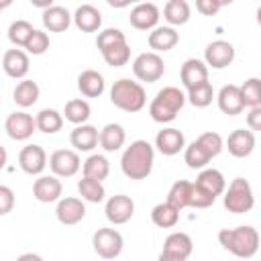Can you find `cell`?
Returning <instances> with one entry per match:
<instances>
[{
	"mask_svg": "<svg viewBox=\"0 0 261 261\" xmlns=\"http://www.w3.org/2000/svg\"><path fill=\"white\" fill-rule=\"evenodd\" d=\"M155 147L161 155H167V157H173L177 155L179 151L186 149V137L181 130L169 126V128H163L157 133L155 137Z\"/></svg>",
	"mask_w": 261,
	"mask_h": 261,
	"instance_id": "obj_20",
	"label": "cell"
},
{
	"mask_svg": "<svg viewBox=\"0 0 261 261\" xmlns=\"http://www.w3.org/2000/svg\"><path fill=\"white\" fill-rule=\"evenodd\" d=\"M16 261H43V257L37 253H22L16 257Z\"/></svg>",
	"mask_w": 261,
	"mask_h": 261,
	"instance_id": "obj_48",
	"label": "cell"
},
{
	"mask_svg": "<svg viewBox=\"0 0 261 261\" xmlns=\"http://www.w3.org/2000/svg\"><path fill=\"white\" fill-rule=\"evenodd\" d=\"M69 143H71V147L75 151H84L86 153V151H92L100 143V133L92 124H80V126H75L71 130Z\"/></svg>",
	"mask_w": 261,
	"mask_h": 261,
	"instance_id": "obj_27",
	"label": "cell"
},
{
	"mask_svg": "<svg viewBox=\"0 0 261 261\" xmlns=\"http://www.w3.org/2000/svg\"><path fill=\"white\" fill-rule=\"evenodd\" d=\"M194 186H196L198 190H202L204 194L212 196L214 200H216L220 194H224V190H226V181H224V175H222L218 169H212V167H206V169H202V171L198 173V177H196Z\"/></svg>",
	"mask_w": 261,
	"mask_h": 261,
	"instance_id": "obj_23",
	"label": "cell"
},
{
	"mask_svg": "<svg viewBox=\"0 0 261 261\" xmlns=\"http://www.w3.org/2000/svg\"><path fill=\"white\" fill-rule=\"evenodd\" d=\"M179 80L186 90H192L204 82H208V65L202 59H186L179 69Z\"/></svg>",
	"mask_w": 261,
	"mask_h": 261,
	"instance_id": "obj_21",
	"label": "cell"
},
{
	"mask_svg": "<svg viewBox=\"0 0 261 261\" xmlns=\"http://www.w3.org/2000/svg\"><path fill=\"white\" fill-rule=\"evenodd\" d=\"M35 120H37V130H41L45 135H55L63 126V114L55 108H43L35 116Z\"/></svg>",
	"mask_w": 261,
	"mask_h": 261,
	"instance_id": "obj_36",
	"label": "cell"
},
{
	"mask_svg": "<svg viewBox=\"0 0 261 261\" xmlns=\"http://www.w3.org/2000/svg\"><path fill=\"white\" fill-rule=\"evenodd\" d=\"M198 141L206 147V151H208L212 157L220 155V153H222V149H224V141H222V137H220L218 133H214V130L202 133V135L198 137Z\"/></svg>",
	"mask_w": 261,
	"mask_h": 261,
	"instance_id": "obj_42",
	"label": "cell"
},
{
	"mask_svg": "<svg viewBox=\"0 0 261 261\" xmlns=\"http://www.w3.org/2000/svg\"><path fill=\"white\" fill-rule=\"evenodd\" d=\"M216 200L212 198V196H208V194H204L202 190H198L196 186H194V192H192V202H190V206L192 208H208V206H212Z\"/></svg>",
	"mask_w": 261,
	"mask_h": 261,
	"instance_id": "obj_45",
	"label": "cell"
},
{
	"mask_svg": "<svg viewBox=\"0 0 261 261\" xmlns=\"http://www.w3.org/2000/svg\"><path fill=\"white\" fill-rule=\"evenodd\" d=\"M31 55H43L47 49H49V35L45 33V31H35L33 33V37L29 39V43H27V47H24Z\"/></svg>",
	"mask_w": 261,
	"mask_h": 261,
	"instance_id": "obj_43",
	"label": "cell"
},
{
	"mask_svg": "<svg viewBox=\"0 0 261 261\" xmlns=\"http://www.w3.org/2000/svg\"><path fill=\"white\" fill-rule=\"evenodd\" d=\"M126 141V133L118 122H108L102 130H100V147L108 153L118 151Z\"/></svg>",
	"mask_w": 261,
	"mask_h": 261,
	"instance_id": "obj_29",
	"label": "cell"
},
{
	"mask_svg": "<svg viewBox=\"0 0 261 261\" xmlns=\"http://www.w3.org/2000/svg\"><path fill=\"white\" fill-rule=\"evenodd\" d=\"M104 88H106L104 75L100 71H96V69H84L77 75V90L86 98H98V96H102Z\"/></svg>",
	"mask_w": 261,
	"mask_h": 261,
	"instance_id": "obj_28",
	"label": "cell"
},
{
	"mask_svg": "<svg viewBox=\"0 0 261 261\" xmlns=\"http://www.w3.org/2000/svg\"><path fill=\"white\" fill-rule=\"evenodd\" d=\"M192 251H194L192 237H190L188 232L177 230V232L167 234L161 253L167 255V257H173V259H177V261H188V257L192 255Z\"/></svg>",
	"mask_w": 261,
	"mask_h": 261,
	"instance_id": "obj_18",
	"label": "cell"
},
{
	"mask_svg": "<svg viewBox=\"0 0 261 261\" xmlns=\"http://www.w3.org/2000/svg\"><path fill=\"white\" fill-rule=\"evenodd\" d=\"M186 100H188V96H186L179 88H175V86H165V88H161V90L155 94V98L151 100V104H149V116H151L155 122H161V124L171 122V120H175V116H177L179 110L184 108Z\"/></svg>",
	"mask_w": 261,
	"mask_h": 261,
	"instance_id": "obj_4",
	"label": "cell"
},
{
	"mask_svg": "<svg viewBox=\"0 0 261 261\" xmlns=\"http://www.w3.org/2000/svg\"><path fill=\"white\" fill-rule=\"evenodd\" d=\"M224 147L228 149V153H230L232 157L245 159V157H249V155L253 153V149H255V135H253V130H249V128H234V130L228 135Z\"/></svg>",
	"mask_w": 261,
	"mask_h": 261,
	"instance_id": "obj_17",
	"label": "cell"
},
{
	"mask_svg": "<svg viewBox=\"0 0 261 261\" xmlns=\"http://www.w3.org/2000/svg\"><path fill=\"white\" fill-rule=\"evenodd\" d=\"M110 102L124 112H139L147 104V92L139 82L120 77L110 88Z\"/></svg>",
	"mask_w": 261,
	"mask_h": 261,
	"instance_id": "obj_5",
	"label": "cell"
},
{
	"mask_svg": "<svg viewBox=\"0 0 261 261\" xmlns=\"http://www.w3.org/2000/svg\"><path fill=\"white\" fill-rule=\"evenodd\" d=\"M104 212H106L108 222H112V224H124L135 214V202L126 194H114V196H110L106 200Z\"/></svg>",
	"mask_w": 261,
	"mask_h": 261,
	"instance_id": "obj_11",
	"label": "cell"
},
{
	"mask_svg": "<svg viewBox=\"0 0 261 261\" xmlns=\"http://www.w3.org/2000/svg\"><path fill=\"white\" fill-rule=\"evenodd\" d=\"M77 192H80L82 200L92 202V204L102 202L104 196H106V190H104L102 181H96V179H90V177H82L77 181Z\"/></svg>",
	"mask_w": 261,
	"mask_h": 261,
	"instance_id": "obj_39",
	"label": "cell"
},
{
	"mask_svg": "<svg viewBox=\"0 0 261 261\" xmlns=\"http://www.w3.org/2000/svg\"><path fill=\"white\" fill-rule=\"evenodd\" d=\"M29 67H31V61H29V55L22 49H8V51H4V55H2V69H4V73L8 77L24 80V75L29 73Z\"/></svg>",
	"mask_w": 261,
	"mask_h": 261,
	"instance_id": "obj_19",
	"label": "cell"
},
{
	"mask_svg": "<svg viewBox=\"0 0 261 261\" xmlns=\"http://www.w3.org/2000/svg\"><path fill=\"white\" fill-rule=\"evenodd\" d=\"M218 243L222 245V249H226L228 253H232L239 259H251L261 245L259 232L257 228L243 224L237 228H222L218 232Z\"/></svg>",
	"mask_w": 261,
	"mask_h": 261,
	"instance_id": "obj_2",
	"label": "cell"
},
{
	"mask_svg": "<svg viewBox=\"0 0 261 261\" xmlns=\"http://www.w3.org/2000/svg\"><path fill=\"white\" fill-rule=\"evenodd\" d=\"M133 73H135L137 80L147 82V84H153V82L161 80L163 73H165L163 57L159 53H153V51H145V53L137 55L135 61H133Z\"/></svg>",
	"mask_w": 261,
	"mask_h": 261,
	"instance_id": "obj_7",
	"label": "cell"
},
{
	"mask_svg": "<svg viewBox=\"0 0 261 261\" xmlns=\"http://www.w3.org/2000/svg\"><path fill=\"white\" fill-rule=\"evenodd\" d=\"M128 22L137 31H153V29H157V22H159V8H157V4L141 2V4L133 6Z\"/></svg>",
	"mask_w": 261,
	"mask_h": 261,
	"instance_id": "obj_15",
	"label": "cell"
},
{
	"mask_svg": "<svg viewBox=\"0 0 261 261\" xmlns=\"http://www.w3.org/2000/svg\"><path fill=\"white\" fill-rule=\"evenodd\" d=\"M188 100H190V104L192 106H196V108H206V106H210L212 104V98H214V88H212V84L210 82H204V84H200V86H196V88H192V90H188Z\"/></svg>",
	"mask_w": 261,
	"mask_h": 261,
	"instance_id": "obj_41",
	"label": "cell"
},
{
	"mask_svg": "<svg viewBox=\"0 0 261 261\" xmlns=\"http://www.w3.org/2000/svg\"><path fill=\"white\" fill-rule=\"evenodd\" d=\"M216 102H218V108L220 112L228 114V116H237L243 112L245 104H243V96H241V86H234V84H226L220 88L218 96H216Z\"/></svg>",
	"mask_w": 261,
	"mask_h": 261,
	"instance_id": "obj_22",
	"label": "cell"
},
{
	"mask_svg": "<svg viewBox=\"0 0 261 261\" xmlns=\"http://www.w3.org/2000/svg\"><path fill=\"white\" fill-rule=\"evenodd\" d=\"M147 43L153 49V53H161V51L165 53V51H171L179 43V33L173 27H157L149 33Z\"/></svg>",
	"mask_w": 261,
	"mask_h": 261,
	"instance_id": "obj_25",
	"label": "cell"
},
{
	"mask_svg": "<svg viewBox=\"0 0 261 261\" xmlns=\"http://www.w3.org/2000/svg\"><path fill=\"white\" fill-rule=\"evenodd\" d=\"M92 247L102 259H116L122 253L124 241L116 228H98L92 237Z\"/></svg>",
	"mask_w": 261,
	"mask_h": 261,
	"instance_id": "obj_8",
	"label": "cell"
},
{
	"mask_svg": "<svg viewBox=\"0 0 261 261\" xmlns=\"http://www.w3.org/2000/svg\"><path fill=\"white\" fill-rule=\"evenodd\" d=\"M226 2L222 0H196V10L204 16H214Z\"/></svg>",
	"mask_w": 261,
	"mask_h": 261,
	"instance_id": "obj_44",
	"label": "cell"
},
{
	"mask_svg": "<svg viewBox=\"0 0 261 261\" xmlns=\"http://www.w3.org/2000/svg\"><path fill=\"white\" fill-rule=\"evenodd\" d=\"M90 114H92V108H90V104H88L84 98H73V100H69V102L65 104V110H63L65 120H69V122L75 124V126L86 124L88 118H90Z\"/></svg>",
	"mask_w": 261,
	"mask_h": 261,
	"instance_id": "obj_37",
	"label": "cell"
},
{
	"mask_svg": "<svg viewBox=\"0 0 261 261\" xmlns=\"http://www.w3.org/2000/svg\"><path fill=\"white\" fill-rule=\"evenodd\" d=\"M247 126H249V130H261V106L249 110V114H247Z\"/></svg>",
	"mask_w": 261,
	"mask_h": 261,
	"instance_id": "obj_47",
	"label": "cell"
},
{
	"mask_svg": "<svg viewBox=\"0 0 261 261\" xmlns=\"http://www.w3.org/2000/svg\"><path fill=\"white\" fill-rule=\"evenodd\" d=\"M82 173H84V177H90V179H96V181H104L108 177V173H110V163H108V159L104 155L94 153L84 161Z\"/></svg>",
	"mask_w": 261,
	"mask_h": 261,
	"instance_id": "obj_31",
	"label": "cell"
},
{
	"mask_svg": "<svg viewBox=\"0 0 261 261\" xmlns=\"http://www.w3.org/2000/svg\"><path fill=\"white\" fill-rule=\"evenodd\" d=\"M82 165L84 163H82L77 151H71V149H57L49 157V167H51L53 175H57V177H73Z\"/></svg>",
	"mask_w": 261,
	"mask_h": 261,
	"instance_id": "obj_10",
	"label": "cell"
},
{
	"mask_svg": "<svg viewBox=\"0 0 261 261\" xmlns=\"http://www.w3.org/2000/svg\"><path fill=\"white\" fill-rule=\"evenodd\" d=\"M18 165L29 175H41L47 167V153L41 145H27L18 153Z\"/></svg>",
	"mask_w": 261,
	"mask_h": 261,
	"instance_id": "obj_13",
	"label": "cell"
},
{
	"mask_svg": "<svg viewBox=\"0 0 261 261\" xmlns=\"http://www.w3.org/2000/svg\"><path fill=\"white\" fill-rule=\"evenodd\" d=\"M210 159H214L208 151H206V147L196 139V141H192L186 149H184V161L188 163V167L190 169H206V165L210 163Z\"/></svg>",
	"mask_w": 261,
	"mask_h": 261,
	"instance_id": "obj_30",
	"label": "cell"
},
{
	"mask_svg": "<svg viewBox=\"0 0 261 261\" xmlns=\"http://www.w3.org/2000/svg\"><path fill=\"white\" fill-rule=\"evenodd\" d=\"M39 94H41V90H39L37 82H33V80H22V82L16 84V88H14V92H12V100H14L16 106L29 108V106H33V104L39 100Z\"/></svg>",
	"mask_w": 261,
	"mask_h": 261,
	"instance_id": "obj_32",
	"label": "cell"
},
{
	"mask_svg": "<svg viewBox=\"0 0 261 261\" xmlns=\"http://www.w3.org/2000/svg\"><path fill=\"white\" fill-rule=\"evenodd\" d=\"M192 192H194V184L188 181V179H177L169 192H167V202L171 206H175L177 210H184L190 206L192 202Z\"/></svg>",
	"mask_w": 261,
	"mask_h": 261,
	"instance_id": "obj_33",
	"label": "cell"
},
{
	"mask_svg": "<svg viewBox=\"0 0 261 261\" xmlns=\"http://www.w3.org/2000/svg\"><path fill=\"white\" fill-rule=\"evenodd\" d=\"M14 206V192L8 186H0V214H8Z\"/></svg>",
	"mask_w": 261,
	"mask_h": 261,
	"instance_id": "obj_46",
	"label": "cell"
},
{
	"mask_svg": "<svg viewBox=\"0 0 261 261\" xmlns=\"http://www.w3.org/2000/svg\"><path fill=\"white\" fill-rule=\"evenodd\" d=\"M73 24L82 33H96L102 27V12L94 4H82L73 12Z\"/></svg>",
	"mask_w": 261,
	"mask_h": 261,
	"instance_id": "obj_24",
	"label": "cell"
},
{
	"mask_svg": "<svg viewBox=\"0 0 261 261\" xmlns=\"http://www.w3.org/2000/svg\"><path fill=\"white\" fill-rule=\"evenodd\" d=\"M234 61V47L228 41H212L204 49V63L212 69H224Z\"/></svg>",
	"mask_w": 261,
	"mask_h": 261,
	"instance_id": "obj_12",
	"label": "cell"
},
{
	"mask_svg": "<svg viewBox=\"0 0 261 261\" xmlns=\"http://www.w3.org/2000/svg\"><path fill=\"white\" fill-rule=\"evenodd\" d=\"M55 216L61 224L65 226H73L77 222L84 220L86 216V204L82 198H73V196H67V198H61L57 202V208H55Z\"/></svg>",
	"mask_w": 261,
	"mask_h": 261,
	"instance_id": "obj_14",
	"label": "cell"
},
{
	"mask_svg": "<svg viewBox=\"0 0 261 261\" xmlns=\"http://www.w3.org/2000/svg\"><path fill=\"white\" fill-rule=\"evenodd\" d=\"M151 220H153V224L159 226V228H173V226L177 224V220H179V210H177L175 206H171V204L165 200V202L153 206V210H151Z\"/></svg>",
	"mask_w": 261,
	"mask_h": 261,
	"instance_id": "obj_34",
	"label": "cell"
},
{
	"mask_svg": "<svg viewBox=\"0 0 261 261\" xmlns=\"http://www.w3.org/2000/svg\"><path fill=\"white\" fill-rule=\"evenodd\" d=\"M224 208L230 214H245L255 206V196H253V188L245 177H234L228 188L224 190V198H222Z\"/></svg>",
	"mask_w": 261,
	"mask_h": 261,
	"instance_id": "obj_6",
	"label": "cell"
},
{
	"mask_svg": "<svg viewBox=\"0 0 261 261\" xmlns=\"http://www.w3.org/2000/svg\"><path fill=\"white\" fill-rule=\"evenodd\" d=\"M71 14L65 6H59V4H53L49 6L47 10H43V27L51 33H63L69 29L71 24Z\"/></svg>",
	"mask_w": 261,
	"mask_h": 261,
	"instance_id": "obj_26",
	"label": "cell"
},
{
	"mask_svg": "<svg viewBox=\"0 0 261 261\" xmlns=\"http://www.w3.org/2000/svg\"><path fill=\"white\" fill-rule=\"evenodd\" d=\"M190 4L186 0H169L165 6H163V18L171 24V27H179V24H186L190 20Z\"/></svg>",
	"mask_w": 261,
	"mask_h": 261,
	"instance_id": "obj_35",
	"label": "cell"
},
{
	"mask_svg": "<svg viewBox=\"0 0 261 261\" xmlns=\"http://www.w3.org/2000/svg\"><path fill=\"white\" fill-rule=\"evenodd\" d=\"M96 47L110 67H122L130 59V47L120 29H104L96 37Z\"/></svg>",
	"mask_w": 261,
	"mask_h": 261,
	"instance_id": "obj_3",
	"label": "cell"
},
{
	"mask_svg": "<svg viewBox=\"0 0 261 261\" xmlns=\"http://www.w3.org/2000/svg\"><path fill=\"white\" fill-rule=\"evenodd\" d=\"M61 192H63V186L57 175H39L33 184V196H35V200H39L43 204L59 202Z\"/></svg>",
	"mask_w": 261,
	"mask_h": 261,
	"instance_id": "obj_16",
	"label": "cell"
},
{
	"mask_svg": "<svg viewBox=\"0 0 261 261\" xmlns=\"http://www.w3.org/2000/svg\"><path fill=\"white\" fill-rule=\"evenodd\" d=\"M37 29H33V24L24 18H18V20H12L10 27H8V39L10 43H14L16 47H27L29 39L33 37Z\"/></svg>",
	"mask_w": 261,
	"mask_h": 261,
	"instance_id": "obj_38",
	"label": "cell"
},
{
	"mask_svg": "<svg viewBox=\"0 0 261 261\" xmlns=\"http://www.w3.org/2000/svg\"><path fill=\"white\" fill-rule=\"evenodd\" d=\"M155 163V149L149 141H133L122 157H120V169L128 179H145Z\"/></svg>",
	"mask_w": 261,
	"mask_h": 261,
	"instance_id": "obj_1",
	"label": "cell"
},
{
	"mask_svg": "<svg viewBox=\"0 0 261 261\" xmlns=\"http://www.w3.org/2000/svg\"><path fill=\"white\" fill-rule=\"evenodd\" d=\"M241 96L243 104L249 108L261 106V80L259 77H249L241 84Z\"/></svg>",
	"mask_w": 261,
	"mask_h": 261,
	"instance_id": "obj_40",
	"label": "cell"
},
{
	"mask_svg": "<svg viewBox=\"0 0 261 261\" xmlns=\"http://www.w3.org/2000/svg\"><path fill=\"white\" fill-rule=\"evenodd\" d=\"M257 22H259V27H261V6L257 8Z\"/></svg>",
	"mask_w": 261,
	"mask_h": 261,
	"instance_id": "obj_49",
	"label": "cell"
},
{
	"mask_svg": "<svg viewBox=\"0 0 261 261\" xmlns=\"http://www.w3.org/2000/svg\"><path fill=\"white\" fill-rule=\"evenodd\" d=\"M4 130L10 139L14 141H27L33 137V133L37 130V120L35 116H31L29 112L24 110H16V112H10L4 120Z\"/></svg>",
	"mask_w": 261,
	"mask_h": 261,
	"instance_id": "obj_9",
	"label": "cell"
}]
</instances>
